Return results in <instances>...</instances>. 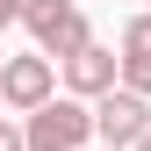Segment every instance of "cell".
<instances>
[{"label":"cell","mask_w":151,"mask_h":151,"mask_svg":"<svg viewBox=\"0 0 151 151\" xmlns=\"http://www.w3.org/2000/svg\"><path fill=\"white\" fill-rule=\"evenodd\" d=\"M58 72H65V93H72V101H101V93L122 86V58H115L108 43H86L79 58H65Z\"/></svg>","instance_id":"cell-5"},{"label":"cell","mask_w":151,"mask_h":151,"mask_svg":"<svg viewBox=\"0 0 151 151\" xmlns=\"http://www.w3.org/2000/svg\"><path fill=\"white\" fill-rule=\"evenodd\" d=\"M0 108H7V101H0Z\"/></svg>","instance_id":"cell-10"},{"label":"cell","mask_w":151,"mask_h":151,"mask_svg":"<svg viewBox=\"0 0 151 151\" xmlns=\"http://www.w3.org/2000/svg\"><path fill=\"white\" fill-rule=\"evenodd\" d=\"M122 86L151 101V14H129L122 22Z\"/></svg>","instance_id":"cell-6"},{"label":"cell","mask_w":151,"mask_h":151,"mask_svg":"<svg viewBox=\"0 0 151 151\" xmlns=\"http://www.w3.org/2000/svg\"><path fill=\"white\" fill-rule=\"evenodd\" d=\"M22 7H29V0H0V29H7V22H22Z\"/></svg>","instance_id":"cell-8"},{"label":"cell","mask_w":151,"mask_h":151,"mask_svg":"<svg viewBox=\"0 0 151 151\" xmlns=\"http://www.w3.org/2000/svg\"><path fill=\"white\" fill-rule=\"evenodd\" d=\"M0 151H29V137H22V122H7V115H0Z\"/></svg>","instance_id":"cell-7"},{"label":"cell","mask_w":151,"mask_h":151,"mask_svg":"<svg viewBox=\"0 0 151 151\" xmlns=\"http://www.w3.org/2000/svg\"><path fill=\"white\" fill-rule=\"evenodd\" d=\"M0 101L14 115H36L43 101H58V65L43 50H22V58H0Z\"/></svg>","instance_id":"cell-3"},{"label":"cell","mask_w":151,"mask_h":151,"mask_svg":"<svg viewBox=\"0 0 151 151\" xmlns=\"http://www.w3.org/2000/svg\"><path fill=\"white\" fill-rule=\"evenodd\" d=\"M137 151H151V137H144V144H137Z\"/></svg>","instance_id":"cell-9"},{"label":"cell","mask_w":151,"mask_h":151,"mask_svg":"<svg viewBox=\"0 0 151 151\" xmlns=\"http://www.w3.org/2000/svg\"><path fill=\"white\" fill-rule=\"evenodd\" d=\"M22 22H29L36 50H43L50 65L79 58V50L93 43V29H86V14H79V0H29V7H22Z\"/></svg>","instance_id":"cell-1"},{"label":"cell","mask_w":151,"mask_h":151,"mask_svg":"<svg viewBox=\"0 0 151 151\" xmlns=\"http://www.w3.org/2000/svg\"><path fill=\"white\" fill-rule=\"evenodd\" d=\"M22 137H29V151H86V137H93V101L58 93V101H43L22 122Z\"/></svg>","instance_id":"cell-2"},{"label":"cell","mask_w":151,"mask_h":151,"mask_svg":"<svg viewBox=\"0 0 151 151\" xmlns=\"http://www.w3.org/2000/svg\"><path fill=\"white\" fill-rule=\"evenodd\" d=\"M93 137H101L108 151H137V144L151 137V101L129 93V86L101 93V101H93Z\"/></svg>","instance_id":"cell-4"}]
</instances>
